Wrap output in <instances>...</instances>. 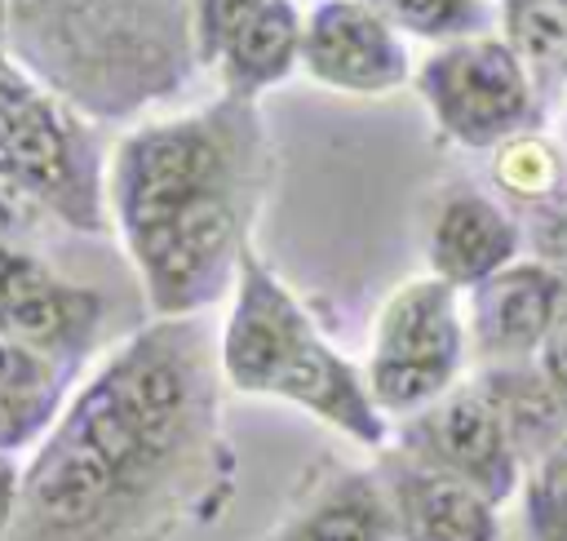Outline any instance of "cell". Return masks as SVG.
Here are the masks:
<instances>
[{
	"label": "cell",
	"instance_id": "1",
	"mask_svg": "<svg viewBox=\"0 0 567 541\" xmlns=\"http://www.w3.org/2000/svg\"><path fill=\"white\" fill-rule=\"evenodd\" d=\"M230 492L204 328L155 319L71 390L22 461L4 541H173L217 523Z\"/></svg>",
	"mask_w": 567,
	"mask_h": 541
},
{
	"label": "cell",
	"instance_id": "2",
	"mask_svg": "<svg viewBox=\"0 0 567 541\" xmlns=\"http://www.w3.org/2000/svg\"><path fill=\"white\" fill-rule=\"evenodd\" d=\"M217 368L235 390L288 399L368 448H381L390 435L363 377L319 337L310 315L252 248H244L235 270V306Z\"/></svg>",
	"mask_w": 567,
	"mask_h": 541
},
{
	"label": "cell",
	"instance_id": "3",
	"mask_svg": "<svg viewBox=\"0 0 567 541\" xmlns=\"http://www.w3.org/2000/svg\"><path fill=\"white\" fill-rule=\"evenodd\" d=\"M461 359H465V333H461L456 288L443 279H412L385 302L377 319V341L363 386L381 408V417L385 412L412 417L452 390Z\"/></svg>",
	"mask_w": 567,
	"mask_h": 541
},
{
	"label": "cell",
	"instance_id": "4",
	"mask_svg": "<svg viewBox=\"0 0 567 541\" xmlns=\"http://www.w3.org/2000/svg\"><path fill=\"white\" fill-rule=\"evenodd\" d=\"M230 186L235 177H230L226 142L204 120H173V124H146L120 142L106 195L115 226L128 244L155 231L159 222H168L190 200Z\"/></svg>",
	"mask_w": 567,
	"mask_h": 541
},
{
	"label": "cell",
	"instance_id": "5",
	"mask_svg": "<svg viewBox=\"0 0 567 541\" xmlns=\"http://www.w3.org/2000/svg\"><path fill=\"white\" fill-rule=\"evenodd\" d=\"M399 452H408L421 466H434L443 474H456L474 492H483L492 506H505L518 488V452L509 443V430L501 421L496 399L487 386H452L430 408L412 412Z\"/></svg>",
	"mask_w": 567,
	"mask_h": 541
},
{
	"label": "cell",
	"instance_id": "6",
	"mask_svg": "<svg viewBox=\"0 0 567 541\" xmlns=\"http://www.w3.org/2000/svg\"><path fill=\"white\" fill-rule=\"evenodd\" d=\"M421 93L434 106L439 124L470 142L487 146L514 133L527 120L532 93L523 62L501 40H456L434 53L421 71Z\"/></svg>",
	"mask_w": 567,
	"mask_h": 541
},
{
	"label": "cell",
	"instance_id": "7",
	"mask_svg": "<svg viewBox=\"0 0 567 541\" xmlns=\"http://www.w3.org/2000/svg\"><path fill=\"white\" fill-rule=\"evenodd\" d=\"M102 324V297L84 284L62 279L35 253L0 244V337L22 341L66 368L93 350Z\"/></svg>",
	"mask_w": 567,
	"mask_h": 541
},
{
	"label": "cell",
	"instance_id": "8",
	"mask_svg": "<svg viewBox=\"0 0 567 541\" xmlns=\"http://www.w3.org/2000/svg\"><path fill=\"white\" fill-rule=\"evenodd\" d=\"M377 479L399 541H501L496 506L456 474L421 466L394 448L381 457Z\"/></svg>",
	"mask_w": 567,
	"mask_h": 541
},
{
	"label": "cell",
	"instance_id": "9",
	"mask_svg": "<svg viewBox=\"0 0 567 541\" xmlns=\"http://www.w3.org/2000/svg\"><path fill=\"white\" fill-rule=\"evenodd\" d=\"M567 310V275L545 262H509L470 297V328L483 359L514 364L540 350L554 319Z\"/></svg>",
	"mask_w": 567,
	"mask_h": 541
},
{
	"label": "cell",
	"instance_id": "10",
	"mask_svg": "<svg viewBox=\"0 0 567 541\" xmlns=\"http://www.w3.org/2000/svg\"><path fill=\"white\" fill-rule=\"evenodd\" d=\"M301 58L310 75L350 93H381L408 71L403 44L385 18L359 0H323L301 27Z\"/></svg>",
	"mask_w": 567,
	"mask_h": 541
},
{
	"label": "cell",
	"instance_id": "11",
	"mask_svg": "<svg viewBox=\"0 0 567 541\" xmlns=\"http://www.w3.org/2000/svg\"><path fill=\"white\" fill-rule=\"evenodd\" d=\"M261 541H399L377 470H332Z\"/></svg>",
	"mask_w": 567,
	"mask_h": 541
},
{
	"label": "cell",
	"instance_id": "12",
	"mask_svg": "<svg viewBox=\"0 0 567 541\" xmlns=\"http://www.w3.org/2000/svg\"><path fill=\"white\" fill-rule=\"evenodd\" d=\"M514 257H518V226L487 195L461 191L439 208L430 231L434 279L452 288H478L483 279L505 270Z\"/></svg>",
	"mask_w": 567,
	"mask_h": 541
},
{
	"label": "cell",
	"instance_id": "13",
	"mask_svg": "<svg viewBox=\"0 0 567 541\" xmlns=\"http://www.w3.org/2000/svg\"><path fill=\"white\" fill-rule=\"evenodd\" d=\"M75 390V368L0 337V452L22 457L53 430Z\"/></svg>",
	"mask_w": 567,
	"mask_h": 541
},
{
	"label": "cell",
	"instance_id": "14",
	"mask_svg": "<svg viewBox=\"0 0 567 541\" xmlns=\"http://www.w3.org/2000/svg\"><path fill=\"white\" fill-rule=\"evenodd\" d=\"M487 395L501 408V421L509 430V443L518 461H540L554 443L567 439V408L549 390V381L532 368H496L487 381Z\"/></svg>",
	"mask_w": 567,
	"mask_h": 541
},
{
	"label": "cell",
	"instance_id": "15",
	"mask_svg": "<svg viewBox=\"0 0 567 541\" xmlns=\"http://www.w3.org/2000/svg\"><path fill=\"white\" fill-rule=\"evenodd\" d=\"M297 53H301L297 9L288 0H266L252 13V22L221 53V71H226V84L235 93H252L261 84H275L292 67Z\"/></svg>",
	"mask_w": 567,
	"mask_h": 541
},
{
	"label": "cell",
	"instance_id": "16",
	"mask_svg": "<svg viewBox=\"0 0 567 541\" xmlns=\"http://www.w3.org/2000/svg\"><path fill=\"white\" fill-rule=\"evenodd\" d=\"M505 31L514 58L532 67L567 62V0H509Z\"/></svg>",
	"mask_w": 567,
	"mask_h": 541
},
{
	"label": "cell",
	"instance_id": "17",
	"mask_svg": "<svg viewBox=\"0 0 567 541\" xmlns=\"http://www.w3.org/2000/svg\"><path fill=\"white\" fill-rule=\"evenodd\" d=\"M527 541H567V439L554 443L523 483Z\"/></svg>",
	"mask_w": 567,
	"mask_h": 541
},
{
	"label": "cell",
	"instance_id": "18",
	"mask_svg": "<svg viewBox=\"0 0 567 541\" xmlns=\"http://www.w3.org/2000/svg\"><path fill=\"white\" fill-rule=\"evenodd\" d=\"M266 0H195V18H190V44L195 53L208 62V58H221L230 49V40L252 22V13L261 9Z\"/></svg>",
	"mask_w": 567,
	"mask_h": 541
},
{
	"label": "cell",
	"instance_id": "19",
	"mask_svg": "<svg viewBox=\"0 0 567 541\" xmlns=\"http://www.w3.org/2000/svg\"><path fill=\"white\" fill-rule=\"evenodd\" d=\"M496 182L518 200H540L558 186V160L540 142H509L496 164Z\"/></svg>",
	"mask_w": 567,
	"mask_h": 541
},
{
	"label": "cell",
	"instance_id": "20",
	"mask_svg": "<svg viewBox=\"0 0 567 541\" xmlns=\"http://www.w3.org/2000/svg\"><path fill=\"white\" fill-rule=\"evenodd\" d=\"M372 4L421 35H452V31H470L478 22L474 0H372Z\"/></svg>",
	"mask_w": 567,
	"mask_h": 541
},
{
	"label": "cell",
	"instance_id": "21",
	"mask_svg": "<svg viewBox=\"0 0 567 541\" xmlns=\"http://www.w3.org/2000/svg\"><path fill=\"white\" fill-rule=\"evenodd\" d=\"M540 377L549 381V390L563 399L567 408V310L554 319V328L540 341Z\"/></svg>",
	"mask_w": 567,
	"mask_h": 541
},
{
	"label": "cell",
	"instance_id": "22",
	"mask_svg": "<svg viewBox=\"0 0 567 541\" xmlns=\"http://www.w3.org/2000/svg\"><path fill=\"white\" fill-rule=\"evenodd\" d=\"M18 488H22V461L0 452V541L9 537L13 528V514H18Z\"/></svg>",
	"mask_w": 567,
	"mask_h": 541
},
{
	"label": "cell",
	"instance_id": "23",
	"mask_svg": "<svg viewBox=\"0 0 567 541\" xmlns=\"http://www.w3.org/2000/svg\"><path fill=\"white\" fill-rule=\"evenodd\" d=\"M4 27H9V4L0 0V53H4Z\"/></svg>",
	"mask_w": 567,
	"mask_h": 541
}]
</instances>
